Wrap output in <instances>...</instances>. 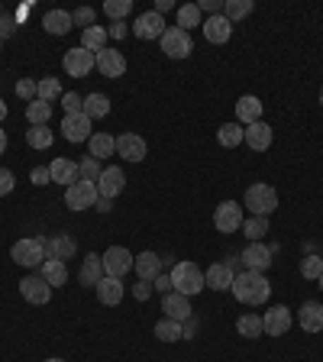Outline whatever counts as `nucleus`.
<instances>
[{
  "label": "nucleus",
  "instance_id": "69168bd1",
  "mask_svg": "<svg viewBox=\"0 0 323 362\" xmlns=\"http://www.w3.org/2000/svg\"><path fill=\"white\" fill-rule=\"evenodd\" d=\"M0 45H4V36H0Z\"/></svg>",
  "mask_w": 323,
  "mask_h": 362
},
{
  "label": "nucleus",
  "instance_id": "b1692460",
  "mask_svg": "<svg viewBox=\"0 0 323 362\" xmlns=\"http://www.w3.org/2000/svg\"><path fill=\"white\" fill-rule=\"evenodd\" d=\"M42 246H45V259H71L75 256V240L68 233H59V236H52V240H42Z\"/></svg>",
  "mask_w": 323,
  "mask_h": 362
},
{
  "label": "nucleus",
  "instance_id": "c756f323",
  "mask_svg": "<svg viewBox=\"0 0 323 362\" xmlns=\"http://www.w3.org/2000/svg\"><path fill=\"white\" fill-rule=\"evenodd\" d=\"M39 275H42V279L49 281L52 288H61V285L68 281V265L61 262V259H45V262H42V272H39Z\"/></svg>",
  "mask_w": 323,
  "mask_h": 362
},
{
  "label": "nucleus",
  "instance_id": "473e14b6",
  "mask_svg": "<svg viewBox=\"0 0 323 362\" xmlns=\"http://www.w3.org/2000/svg\"><path fill=\"white\" fill-rule=\"evenodd\" d=\"M81 45L88 49V52L98 55L100 49H107V30L104 26H88V30L81 33Z\"/></svg>",
  "mask_w": 323,
  "mask_h": 362
},
{
  "label": "nucleus",
  "instance_id": "4c0bfd02",
  "mask_svg": "<svg viewBox=\"0 0 323 362\" xmlns=\"http://www.w3.org/2000/svg\"><path fill=\"white\" fill-rule=\"evenodd\" d=\"M242 233L249 236V243H262V236L269 233V217H249V220H242Z\"/></svg>",
  "mask_w": 323,
  "mask_h": 362
},
{
  "label": "nucleus",
  "instance_id": "2eb2a0df",
  "mask_svg": "<svg viewBox=\"0 0 323 362\" xmlns=\"http://www.w3.org/2000/svg\"><path fill=\"white\" fill-rule=\"evenodd\" d=\"M133 33H136V39H162V33H165V20H162V13L149 10V13L136 16Z\"/></svg>",
  "mask_w": 323,
  "mask_h": 362
},
{
  "label": "nucleus",
  "instance_id": "8fccbe9b",
  "mask_svg": "<svg viewBox=\"0 0 323 362\" xmlns=\"http://www.w3.org/2000/svg\"><path fill=\"white\" fill-rule=\"evenodd\" d=\"M13 185H16L13 172H7V168H0V194H10V191H13Z\"/></svg>",
  "mask_w": 323,
  "mask_h": 362
},
{
  "label": "nucleus",
  "instance_id": "680f3d73",
  "mask_svg": "<svg viewBox=\"0 0 323 362\" xmlns=\"http://www.w3.org/2000/svg\"><path fill=\"white\" fill-rule=\"evenodd\" d=\"M45 362H65V359H45Z\"/></svg>",
  "mask_w": 323,
  "mask_h": 362
},
{
  "label": "nucleus",
  "instance_id": "bb28decb",
  "mask_svg": "<svg viewBox=\"0 0 323 362\" xmlns=\"http://www.w3.org/2000/svg\"><path fill=\"white\" fill-rule=\"evenodd\" d=\"M49 175H52L55 185H75L78 181V162H71V158H55L52 165H49Z\"/></svg>",
  "mask_w": 323,
  "mask_h": 362
},
{
  "label": "nucleus",
  "instance_id": "a18cd8bd",
  "mask_svg": "<svg viewBox=\"0 0 323 362\" xmlns=\"http://www.w3.org/2000/svg\"><path fill=\"white\" fill-rule=\"evenodd\" d=\"M39 100H45V104H52L55 98H59V78H42L39 81Z\"/></svg>",
  "mask_w": 323,
  "mask_h": 362
},
{
  "label": "nucleus",
  "instance_id": "f257e3e1",
  "mask_svg": "<svg viewBox=\"0 0 323 362\" xmlns=\"http://www.w3.org/2000/svg\"><path fill=\"white\" fill-rule=\"evenodd\" d=\"M230 291H233L236 301H242V304H265L271 298V285H269V279H265V272H240L233 279Z\"/></svg>",
  "mask_w": 323,
  "mask_h": 362
},
{
  "label": "nucleus",
  "instance_id": "6ab92c4d",
  "mask_svg": "<svg viewBox=\"0 0 323 362\" xmlns=\"http://www.w3.org/2000/svg\"><path fill=\"white\" fill-rule=\"evenodd\" d=\"M98 71L104 78H120L123 71H127V59H123V52H113L110 45L100 49L98 52Z\"/></svg>",
  "mask_w": 323,
  "mask_h": 362
},
{
  "label": "nucleus",
  "instance_id": "423d86ee",
  "mask_svg": "<svg viewBox=\"0 0 323 362\" xmlns=\"http://www.w3.org/2000/svg\"><path fill=\"white\" fill-rule=\"evenodd\" d=\"M162 52H165L168 59H188V55L194 52L191 33L178 30V26H168V30L162 33Z\"/></svg>",
  "mask_w": 323,
  "mask_h": 362
},
{
  "label": "nucleus",
  "instance_id": "aec40b11",
  "mask_svg": "<svg viewBox=\"0 0 323 362\" xmlns=\"http://www.w3.org/2000/svg\"><path fill=\"white\" fill-rule=\"evenodd\" d=\"M204 26V39H207V42H230V36H233V23L226 20L223 13L220 16H211V20H204L201 23Z\"/></svg>",
  "mask_w": 323,
  "mask_h": 362
},
{
  "label": "nucleus",
  "instance_id": "39448f33",
  "mask_svg": "<svg viewBox=\"0 0 323 362\" xmlns=\"http://www.w3.org/2000/svg\"><path fill=\"white\" fill-rule=\"evenodd\" d=\"M61 68H65L71 78H84V75H90V71L98 68V55L88 52L84 45H75V49H68V52H65Z\"/></svg>",
  "mask_w": 323,
  "mask_h": 362
},
{
  "label": "nucleus",
  "instance_id": "9b49d317",
  "mask_svg": "<svg viewBox=\"0 0 323 362\" xmlns=\"http://www.w3.org/2000/svg\"><path fill=\"white\" fill-rule=\"evenodd\" d=\"M213 226H217L220 233H236L242 226V207L236 201H223L213 214Z\"/></svg>",
  "mask_w": 323,
  "mask_h": 362
},
{
  "label": "nucleus",
  "instance_id": "f704fd0d",
  "mask_svg": "<svg viewBox=\"0 0 323 362\" xmlns=\"http://www.w3.org/2000/svg\"><path fill=\"white\" fill-rule=\"evenodd\" d=\"M49 117H52V104H45V100H33V104H26V120H30V127H45L49 123Z\"/></svg>",
  "mask_w": 323,
  "mask_h": 362
},
{
  "label": "nucleus",
  "instance_id": "5701e85b",
  "mask_svg": "<svg viewBox=\"0 0 323 362\" xmlns=\"http://www.w3.org/2000/svg\"><path fill=\"white\" fill-rule=\"evenodd\" d=\"M298 324H301V330H307V333H320L323 330V304H317V301L301 304Z\"/></svg>",
  "mask_w": 323,
  "mask_h": 362
},
{
  "label": "nucleus",
  "instance_id": "6e6d98bb",
  "mask_svg": "<svg viewBox=\"0 0 323 362\" xmlns=\"http://www.w3.org/2000/svg\"><path fill=\"white\" fill-rule=\"evenodd\" d=\"M94 207H98V211H110V207H113V201H107V197H98V204H94Z\"/></svg>",
  "mask_w": 323,
  "mask_h": 362
},
{
  "label": "nucleus",
  "instance_id": "5fc2aeb1",
  "mask_svg": "<svg viewBox=\"0 0 323 362\" xmlns=\"http://www.w3.org/2000/svg\"><path fill=\"white\" fill-rule=\"evenodd\" d=\"M155 288H158V291H175V288H172V279H168V275H158V279H155Z\"/></svg>",
  "mask_w": 323,
  "mask_h": 362
},
{
  "label": "nucleus",
  "instance_id": "13d9d810",
  "mask_svg": "<svg viewBox=\"0 0 323 362\" xmlns=\"http://www.w3.org/2000/svg\"><path fill=\"white\" fill-rule=\"evenodd\" d=\"M136 298H139V301H143V298H149V281H143V285L136 288Z\"/></svg>",
  "mask_w": 323,
  "mask_h": 362
},
{
  "label": "nucleus",
  "instance_id": "09e8293b",
  "mask_svg": "<svg viewBox=\"0 0 323 362\" xmlns=\"http://www.w3.org/2000/svg\"><path fill=\"white\" fill-rule=\"evenodd\" d=\"M71 20H75V26H84V30H88V26H94V10L81 7V10H75V13H71Z\"/></svg>",
  "mask_w": 323,
  "mask_h": 362
},
{
  "label": "nucleus",
  "instance_id": "1a4fd4ad",
  "mask_svg": "<svg viewBox=\"0 0 323 362\" xmlns=\"http://www.w3.org/2000/svg\"><path fill=\"white\" fill-rule=\"evenodd\" d=\"M20 294H23V301H30V304H49V298H52V285L42 279V275H26V279L20 281Z\"/></svg>",
  "mask_w": 323,
  "mask_h": 362
},
{
  "label": "nucleus",
  "instance_id": "e433bc0d",
  "mask_svg": "<svg viewBox=\"0 0 323 362\" xmlns=\"http://www.w3.org/2000/svg\"><path fill=\"white\" fill-rule=\"evenodd\" d=\"M155 337L162 339V343H175V339L184 337V327H181L178 320H168L165 317V320H158L155 324Z\"/></svg>",
  "mask_w": 323,
  "mask_h": 362
},
{
  "label": "nucleus",
  "instance_id": "9d476101",
  "mask_svg": "<svg viewBox=\"0 0 323 362\" xmlns=\"http://www.w3.org/2000/svg\"><path fill=\"white\" fill-rule=\"evenodd\" d=\"M90 123H94V120H88V117H84V110L81 113H68L65 120H61V136H65L68 143H84V139H90V136H94Z\"/></svg>",
  "mask_w": 323,
  "mask_h": 362
},
{
  "label": "nucleus",
  "instance_id": "0eeeda50",
  "mask_svg": "<svg viewBox=\"0 0 323 362\" xmlns=\"http://www.w3.org/2000/svg\"><path fill=\"white\" fill-rule=\"evenodd\" d=\"M104 275H110V279H123L127 272H133V252H129L127 246H110L104 252Z\"/></svg>",
  "mask_w": 323,
  "mask_h": 362
},
{
  "label": "nucleus",
  "instance_id": "e2e57ef3",
  "mask_svg": "<svg viewBox=\"0 0 323 362\" xmlns=\"http://www.w3.org/2000/svg\"><path fill=\"white\" fill-rule=\"evenodd\" d=\"M320 104H323V88H320Z\"/></svg>",
  "mask_w": 323,
  "mask_h": 362
},
{
  "label": "nucleus",
  "instance_id": "a19ab883",
  "mask_svg": "<svg viewBox=\"0 0 323 362\" xmlns=\"http://www.w3.org/2000/svg\"><path fill=\"white\" fill-rule=\"evenodd\" d=\"M194 26H201V10H197V4H184V7H178V30L191 33Z\"/></svg>",
  "mask_w": 323,
  "mask_h": 362
},
{
  "label": "nucleus",
  "instance_id": "0e129e2a",
  "mask_svg": "<svg viewBox=\"0 0 323 362\" xmlns=\"http://www.w3.org/2000/svg\"><path fill=\"white\" fill-rule=\"evenodd\" d=\"M317 281H320V288H323V275H320V279H317Z\"/></svg>",
  "mask_w": 323,
  "mask_h": 362
},
{
  "label": "nucleus",
  "instance_id": "4d7b16f0",
  "mask_svg": "<svg viewBox=\"0 0 323 362\" xmlns=\"http://www.w3.org/2000/svg\"><path fill=\"white\" fill-rule=\"evenodd\" d=\"M172 7H175L172 0H158V4H155V13H165V10H172Z\"/></svg>",
  "mask_w": 323,
  "mask_h": 362
},
{
  "label": "nucleus",
  "instance_id": "c03bdc74",
  "mask_svg": "<svg viewBox=\"0 0 323 362\" xmlns=\"http://www.w3.org/2000/svg\"><path fill=\"white\" fill-rule=\"evenodd\" d=\"M39 94V81H33V78H20L16 81V98H23L26 104H33Z\"/></svg>",
  "mask_w": 323,
  "mask_h": 362
},
{
  "label": "nucleus",
  "instance_id": "f3484780",
  "mask_svg": "<svg viewBox=\"0 0 323 362\" xmlns=\"http://www.w3.org/2000/svg\"><path fill=\"white\" fill-rule=\"evenodd\" d=\"M133 269L143 281H155L158 275H162V256L152 252V249H146V252H139V256L133 259Z\"/></svg>",
  "mask_w": 323,
  "mask_h": 362
},
{
  "label": "nucleus",
  "instance_id": "7c9ffc66",
  "mask_svg": "<svg viewBox=\"0 0 323 362\" xmlns=\"http://www.w3.org/2000/svg\"><path fill=\"white\" fill-rule=\"evenodd\" d=\"M88 152L100 162V158H107L110 152H117V139H113L110 133H94V136L88 139Z\"/></svg>",
  "mask_w": 323,
  "mask_h": 362
},
{
  "label": "nucleus",
  "instance_id": "de8ad7c7",
  "mask_svg": "<svg viewBox=\"0 0 323 362\" xmlns=\"http://www.w3.org/2000/svg\"><path fill=\"white\" fill-rule=\"evenodd\" d=\"M61 110H65V117L68 113H81L84 110V98L81 94H61Z\"/></svg>",
  "mask_w": 323,
  "mask_h": 362
},
{
  "label": "nucleus",
  "instance_id": "4468645a",
  "mask_svg": "<svg viewBox=\"0 0 323 362\" xmlns=\"http://www.w3.org/2000/svg\"><path fill=\"white\" fill-rule=\"evenodd\" d=\"M271 139H275V133H271L269 123H249L246 129H242V143L249 146V149H256V152H265L271 146Z\"/></svg>",
  "mask_w": 323,
  "mask_h": 362
},
{
  "label": "nucleus",
  "instance_id": "412c9836",
  "mask_svg": "<svg viewBox=\"0 0 323 362\" xmlns=\"http://www.w3.org/2000/svg\"><path fill=\"white\" fill-rule=\"evenodd\" d=\"M117 152H120L127 162H143L146 158V139L136 133H123L117 136Z\"/></svg>",
  "mask_w": 323,
  "mask_h": 362
},
{
  "label": "nucleus",
  "instance_id": "cd10ccee",
  "mask_svg": "<svg viewBox=\"0 0 323 362\" xmlns=\"http://www.w3.org/2000/svg\"><path fill=\"white\" fill-rule=\"evenodd\" d=\"M42 26H45V33H52V36H65V33H71L75 20H71V13H65V10H49V13L42 16Z\"/></svg>",
  "mask_w": 323,
  "mask_h": 362
},
{
  "label": "nucleus",
  "instance_id": "a211bd4d",
  "mask_svg": "<svg viewBox=\"0 0 323 362\" xmlns=\"http://www.w3.org/2000/svg\"><path fill=\"white\" fill-rule=\"evenodd\" d=\"M233 279H236L233 265H226V262H217L204 272V285L213 288V291H230V288H233Z\"/></svg>",
  "mask_w": 323,
  "mask_h": 362
},
{
  "label": "nucleus",
  "instance_id": "79ce46f5",
  "mask_svg": "<svg viewBox=\"0 0 323 362\" xmlns=\"http://www.w3.org/2000/svg\"><path fill=\"white\" fill-rule=\"evenodd\" d=\"M52 129L49 127H30L26 129V143L33 146V149H49V146H52Z\"/></svg>",
  "mask_w": 323,
  "mask_h": 362
},
{
  "label": "nucleus",
  "instance_id": "f03ea898",
  "mask_svg": "<svg viewBox=\"0 0 323 362\" xmlns=\"http://www.w3.org/2000/svg\"><path fill=\"white\" fill-rule=\"evenodd\" d=\"M168 279H172V288L178 294H184V298H194V294H201L204 288V272L197 269L194 262H178L172 269V275H168Z\"/></svg>",
  "mask_w": 323,
  "mask_h": 362
},
{
  "label": "nucleus",
  "instance_id": "bf43d9fd",
  "mask_svg": "<svg viewBox=\"0 0 323 362\" xmlns=\"http://www.w3.org/2000/svg\"><path fill=\"white\" fill-rule=\"evenodd\" d=\"M4 149H7V129H0V156H4Z\"/></svg>",
  "mask_w": 323,
  "mask_h": 362
},
{
  "label": "nucleus",
  "instance_id": "603ef678",
  "mask_svg": "<svg viewBox=\"0 0 323 362\" xmlns=\"http://www.w3.org/2000/svg\"><path fill=\"white\" fill-rule=\"evenodd\" d=\"M33 185H49L52 181V175H49V165H39V168H33Z\"/></svg>",
  "mask_w": 323,
  "mask_h": 362
},
{
  "label": "nucleus",
  "instance_id": "dca6fc26",
  "mask_svg": "<svg viewBox=\"0 0 323 362\" xmlns=\"http://www.w3.org/2000/svg\"><path fill=\"white\" fill-rule=\"evenodd\" d=\"M240 259H242V265H246V272H265L271 265V249L262 246V243H249Z\"/></svg>",
  "mask_w": 323,
  "mask_h": 362
},
{
  "label": "nucleus",
  "instance_id": "7ed1b4c3",
  "mask_svg": "<svg viewBox=\"0 0 323 362\" xmlns=\"http://www.w3.org/2000/svg\"><path fill=\"white\" fill-rule=\"evenodd\" d=\"M10 256H13V262L23 265V269H42L45 246H42V240H39V236H26V240H16L13 243Z\"/></svg>",
  "mask_w": 323,
  "mask_h": 362
},
{
  "label": "nucleus",
  "instance_id": "393cba45",
  "mask_svg": "<svg viewBox=\"0 0 323 362\" xmlns=\"http://www.w3.org/2000/svg\"><path fill=\"white\" fill-rule=\"evenodd\" d=\"M98 298L100 304H107V308H117V304L123 301V281L120 279H110V275H104V279L98 281Z\"/></svg>",
  "mask_w": 323,
  "mask_h": 362
},
{
  "label": "nucleus",
  "instance_id": "49530a36",
  "mask_svg": "<svg viewBox=\"0 0 323 362\" xmlns=\"http://www.w3.org/2000/svg\"><path fill=\"white\" fill-rule=\"evenodd\" d=\"M129 10H133V4H129V0H107V4H104V13L113 16V20H123Z\"/></svg>",
  "mask_w": 323,
  "mask_h": 362
},
{
  "label": "nucleus",
  "instance_id": "58836bf2",
  "mask_svg": "<svg viewBox=\"0 0 323 362\" xmlns=\"http://www.w3.org/2000/svg\"><path fill=\"white\" fill-rule=\"evenodd\" d=\"M100 175H104V168H100V162H98L94 156H88V158H81V162H78V178H81V181H90V185H98Z\"/></svg>",
  "mask_w": 323,
  "mask_h": 362
},
{
  "label": "nucleus",
  "instance_id": "c85d7f7f",
  "mask_svg": "<svg viewBox=\"0 0 323 362\" xmlns=\"http://www.w3.org/2000/svg\"><path fill=\"white\" fill-rule=\"evenodd\" d=\"M236 117H240V123H259L262 120V100L256 98V94H246V98H240V104H236Z\"/></svg>",
  "mask_w": 323,
  "mask_h": 362
},
{
  "label": "nucleus",
  "instance_id": "864d4df0",
  "mask_svg": "<svg viewBox=\"0 0 323 362\" xmlns=\"http://www.w3.org/2000/svg\"><path fill=\"white\" fill-rule=\"evenodd\" d=\"M16 30V23H13V16H4L0 13V36H10V33Z\"/></svg>",
  "mask_w": 323,
  "mask_h": 362
},
{
  "label": "nucleus",
  "instance_id": "72a5a7b5",
  "mask_svg": "<svg viewBox=\"0 0 323 362\" xmlns=\"http://www.w3.org/2000/svg\"><path fill=\"white\" fill-rule=\"evenodd\" d=\"M107 113H110V100H107L104 94H88V98H84V117H88V120H100Z\"/></svg>",
  "mask_w": 323,
  "mask_h": 362
},
{
  "label": "nucleus",
  "instance_id": "f8f14e48",
  "mask_svg": "<svg viewBox=\"0 0 323 362\" xmlns=\"http://www.w3.org/2000/svg\"><path fill=\"white\" fill-rule=\"evenodd\" d=\"M262 324H265V333H269V337H285V333L291 330V310H288L285 304H275V308L265 310Z\"/></svg>",
  "mask_w": 323,
  "mask_h": 362
},
{
  "label": "nucleus",
  "instance_id": "37998d69",
  "mask_svg": "<svg viewBox=\"0 0 323 362\" xmlns=\"http://www.w3.org/2000/svg\"><path fill=\"white\" fill-rule=\"evenodd\" d=\"M301 275L304 279H320L323 275V256H304L301 259Z\"/></svg>",
  "mask_w": 323,
  "mask_h": 362
},
{
  "label": "nucleus",
  "instance_id": "338daca9",
  "mask_svg": "<svg viewBox=\"0 0 323 362\" xmlns=\"http://www.w3.org/2000/svg\"><path fill=\"white\" fill-rule=\"evenodd\" d=\"M0 13H4V10H0Z\"/></svg>",
  "mask_w": 323,
  "mask_h": 362
},
{
  "label": "nucleus",
  "instance_id": "2f4dec72",
  "mask_svg": "<svg viewBox=\"0 0 323 362\" xmlns=\"http://www.w3.org/2000/svg\"><path fill=\"white\" fill-rule=\"evenodd\" d=\"M236 330H240V337H246V339H259L265 333V324L259 314H242L240 320H236Z\"/></svg>",
  "mask_w": 323,
  "mask_h": 362
},
{
  "label": "nucleus",
  "instance_id": "4be33fe9",
  "mask_svg": "<svg viewBox=\"0 0 323 362\" xmlns=\"http://www.w3.org/2000/svg\"><path fill=\"white\" fill-rule=\"evenodd\" d=\"M162 310H165L168 320H178V324H184V320L191 317L188 298H184V294H178V291H168L165 298H162Z\"/></svg>",
  "mask_w": 323,
  "mask_h": 362
},
{
  "label": "nucleus",
  "instance_id": "ddd939ff",
  "mask_svg": "<svg viewBox=\"0 0 323 362\" xmlns=\"http://www.w3.org/2000/svg\"><path fill=\"white\" fill-rule=\"evenodd\" d=\"M123 188H127V172H123V168H117V165L104 168V175H100V181H98V194L107 197V201H113V197L120 194Z\"/></svg>",
  "mask_w": 323,
  "mask_h": 362
},
{
  "label": "nucleus",
  "instance_id": "a878e982",
  "mask_svg": "<svg viewBox=\"0 0 323 362\" xmlns=\"http://www.w3.org/2000/svg\"><path fill=\"white\" fill-rule=\"evenodd\" d=\"M104 279V259L98 252H88L81 265V285L84 288H98V281Z\"/></svg>",
  "mask_w": 323,
  "mask_h": 362
},
{
  "label": "nucleus",
  "instance_id": "052dcab7",
  "mask_svg": "<svg viewBox=\"0 0 323 362\" xmlns=\"http://www.w3.org/2000/svg\"><path fill=\"white\" fill-rule=\"evenodd\" d=\"M4 117H7V104H4V100H0V120H4Z\"/></svg>",
  "mask_w": 323,
  "mask_h": 362
},
{
  "label": "nucleus",
  "instance_id": "c9c22d12",
  "mask_svg": "<svg viewBox=\"0 0 323 362\" xmlns=\"http://www.w3.org/2000/svg\"><path fill=\"white\" fill-rule=\"evenodd\" d=\"M249 13H252V0H223V16L230 23L246 20Z\"/></svg>",
  "mask_w": 323,
  "mask_h": 362
},
{
  "label": "nucleus",
  "instance_id": "20e7f679",
  "mask_svg": "<svg viewBox=\"0 0 323 362\" xmlns=\"http://www.w3.org/2000/svg\"><path fill=\"white\" fill-rule=\"evenodd\" d=\"M246 207L252 211V217H269L278 207V191L271 185H265V181H259V185H252L246 191Z\"/></svg>",
  "mask_w": 323,
  "mask_h": 362
},
{
  "label": "nucleus",
  "instance_id": "774afa93",
  "mask_svg": "<svg viewBox=\"0 0 323 362\" xmlns=\"http://www.w3.org/2000/svg\"><path fill=\"white\" fill-rule=\"evenodd\" d=\"M320 333H323V330H320Z\"/></svg>",
  "mask_w": 323,
  "mask_h": 362
},
{
  "label": "nucleus",
  "instance_id": "ea45409f",
  "mask_svg": "<svg viewBox=\"0 0 323 362\" xmlns=\"http://www.w3.org/2000/svg\"><path fill=\"white\" fill-rule=\"evenodd\" d=\"M217 143L226 146V149L240 146L242 143V127H240V123H223V127L217 129Z\"/></svg>",
  "mask_w": 323,
  "mask_h": 362
},
{
  "label": "nucleus",
  "instance_id": "6e6552de",
  "mask_svg": "<svg viewBox=\"0 0 323 362\" xmlns=\"http://www.w3.org/2000/svg\"><path fill=\"white\" fill-rule=\"evenodd\" d=\"M98 185H90V181H75V185H68L65 188V207L71 211H84V207H94L98 204Z\"/></svg>",
  "mask_w": 323,
  "mask_h": 362
},
{
  "label": "nucleus",
  "instance_id": "3c124183",
  "mask_svg": "<svg viewBox=\"0 0 323 362\" xmlns=\"http://www.w3.org/2000/svg\"><path fill=\"white\" fill-rule=\"evenodd\" d=\"M197 10H207L211 16H220V13H223V0H201V4H197Z\"/></svg>",
  "mask_w": 323,
  "mask_h": 362
}]
</instances>
